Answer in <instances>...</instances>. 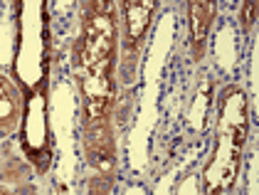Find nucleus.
I'll use <instances>...</instances> for the list:
<instances>
[{
  "label": "nucleus",
  "mask_w": 259,
  "mask_h": 195,
  "mask_svg": "<svg viewBox=\"0 0 259 195\" xmlns=\"http://www.w3.org/2000/svg\"><path fill=\"white\" fill-rule=\"evenodd\" d=\"M212 158L202 173L205 195H222L235 185L247 136V101L237 87H227L220 97V116Z\"/></svg>",
  "instance_id": "nucleus-2"
},
{
  "label": "nucleus",
  "mask_w": 259,
  "mask_h": 195,
  "mask_svg": "<svg viewBox=\"0 0 259 195\" xmlns=\"http://www.w3.org/2000/svg\"><path fill=\"white\" fill-rule=\"evenodd\" d=\"M0 195H37V188L35 185H15V188L0 185Z\"/></svg>",
  "instance_id": "nucleus-9"
},
{
  "label": "nucleus",
  "mask_w": 259,
  "mask_h": 195,
  "mask_svg": "<svg viewBox=\"0 0 259 195\" xmlns=\"http://www.w3.org/2000/svg\"><path fill=\"white\" fill-rule=\"evenodd\" d=\"M158 8V3L148 0V3H121V82L131 84L134 82V72L139 64V55L143 47V40L151 25V15Z\"/></svg>",
  "instance_id": "nucleus-3"
},
{
  "label": "nucleus",
  "mask_w": 259,
  "mask_h": 195,
  "mask_svg": "<svg viewBox=\"0 0 259 195\" xmlns=\"http://www.w3.org/2000/svg\"><path fill=\"white\" fill-rule=\"evenodd\" d=\"M254 15H257V3H244V5H242V27H244V30L252 27Z\"/></svg>",
  "instance_id": "nucleus-8"
},
{
  "label": "nucleus",
  "mask_w": 259,
  "mask_h": 195,
  "mask_svg": "<svg viewBox=\"0 0 259 195\" xmlns=\"http://www.w3.org/2000/svg\"><path fill=\"white\" fill-rule=\"evenodd\" d=\"M84 153L87 163L94 166L97 171H114L116 151H114V131L111 121L106 116H89L84 119Z\"/></svg>",
  "instance_id": "nucleus-4"
},
{
  "label": "nucleus",
  "mask_w": 259,
  "mask_h": 195,
  "mask_svg": "<svg viewBox=\"0 0 259 195\" xmlns=\"http://www.w3.org/2000/svg\"><path fill=\"white\" fill-rule=\"evenodd\" d=\"M116 5L89 3L77 45L79 87L84 94V119L106 116L114 104V62H116Z\"/></svg>",
  "instance_id": "nucleus-1"
},
{
  "label": "nucleus",
  "mask_w": 259,
  "mask_h": 195,
  "mask_svg": "<svg viewBox=\"0 0 259 195\" xmlns=\"http://www.w3.org/2000/svg\"><path fill=\"white\" fill-rule=\"evenodd\" d=\"M190 13V37H193V55L195 59H202V50H205V40H207V30L215 18V5L212 3H190L188 5Z\"/></svg>",
  "instance_id": "nucleus-6"
},
{
  "label": "nucleus",
  "mask_w": 259,
  "mask_h": 195,
  "mask_svg": "<svg viewBox=\"0 0 259 195\" xmlns=\"http://www.w3.org/2000/svg\"><path fill=\"white\" fill-rule=\"evenodd\" d=\"M22 97L18 87L0 72V138L10 136L20 126Z\"/></svg>",
  "instance_id": "nucleus-5"
},
{
  "label": "nucleus",
  "mask_w": 259,
  "mask_h": 195,
  "mask_svg": "<svg viewBox=\"0 0 259 195\" xmlns=\"http://www.w3.org/2000/svg\"><path fill=\"white\" fill-rule=\"evenodd\" d=\"M111 185H114V173H101V176H94L92 180H89L87 195H109L111 193Z\"/></svg>",
  "instance_id": "nucleus-7"
}]
</instances>
